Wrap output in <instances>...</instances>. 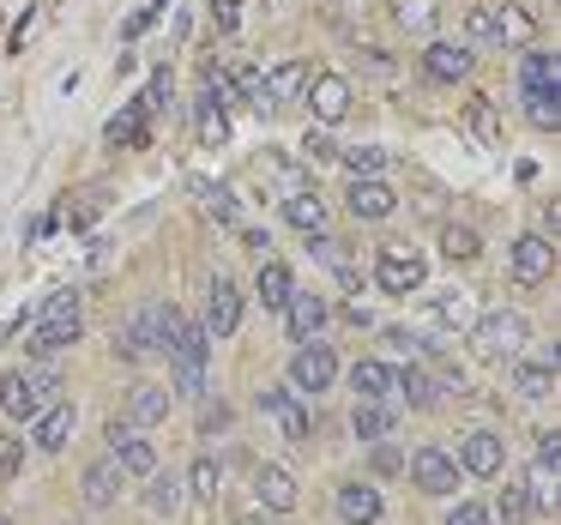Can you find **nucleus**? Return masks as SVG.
I'll return each mask as SVG.
<instances>
[{"label":"nucleus","mask_w":561,"mask_h":525,"mask_svg":"<svg viewBox=\"0 0 561 525\" xmlns=\"http://www.w3.org/2000/svg\"><path fill=\"white\" fill-rule=\"evenodd\" d=\"M175 327H182V308H175V303H146V308H134V320L115 332V356H127V363L170 356Z\"/></svg>","instance_id":"obj_1"},{"label":"nucleus","mask_w":561,"mask_h":525,"mask_svg":"<svg viewBox=\"0 0 561 525\" xmlns=\"http://www.w3.org/2000/svg\"><path fill=\"white\" fill-rule=\"evenodd\" d=\"M55 399H61V375L55 368H13V375L0 380V411L13 416V423H37Z\"/></svg>","instance_id":"obj_2"},{"label":"nucleus","mask_w":561,"mask_h":525,"mask_svg":"<svg viewBox=\"0 0 561 525\" xmlns=\"http://www.w3.org/2000/svg\"><path fill=\"white\" fill-rule=\"evenodd\" d=\"M206 363H211V332L199 320H182L170 339V368H175V392L182 399H199L206 392Z\"/></svg>","instance_id":"obj_3"},{"label":"nucleus","mask_w":561,"mask_h":525,"mask_svg":"<svg viewBox=\"0 0 561 525\" xmlns=\"http://www.w3.org/2000/svg\"><path fill=\"white\" fill-rule=\"evenodd\" d=\"M471 339L483 356H495V363H513V356H525V344H531V320L513 315V308H495V315H477L471 320Z\"/></svg>","instance_id":"obj_4"},{"label":"nucleus","mask_w":561,"mask_h":525,"mask_svg":"<svg viewBox=\"0 0 561 525\" xmlns=\"http://www.w3.org/2000/svg\"><path fill=\"white\" fill-rule=\"evenodd\" d=\"M423 278H428V260L416 254V248H404V242H387L375 254V284L387 296H411V290H423Z\"/></svg>","instance_id":"obj_5"},{"label":"nucleus","mask_w":561,"mask_h":525,"mask_svg":"<svg viewBox=\"0 0 561 525\" xmlns=\"http://www.w3.org/2000/svg\"><path fill=\"white\" fill-rule=\"evenodd\" d=\"M404 471H411V483L423 489V495H453V489H459V459H447L440 447H416L411 459H404Z\"/></svg>","instance_id":"obj_6"},{"label":"nucleus","mask_w":561,"mask_h":525,"mask_svg":"<svg viewBox=\"0 0 561 525\" xmlns=\"http://www.w3.org/2000/svg\"><path fill=\"white\" fill-rule=\"evenodd\" d=\"M471 67H477V49H471V43L428 37V49H423V73L435 79V85H459V79H471Z\"/></svg>","instance_id":"obj_7"},{"label":"nucleus","mask_w":561,"mask_h":525,"mask_svg":"<svg viewBox=\"0 0 561 525\" xmlns=\"http://www.w3.org/2000/svg\"><path fill=\"white\" fill-rule=\"evenodd\" d=\"M339 380V356L327 344H296L290 356V392H327Z\"/></svg>","instance_id":"obj_8"},{"label":"nucleus","mask_w":561,"mask_h":525,"mask_svg":"<svg viewBox=\"0 0 561 525\" xmlns=\"http://www.w3.org/2000/svg\"><path fill=\"white\" fill-rule=\"evenodd\" d=\"M110 459L122 465V477H151L158 471V447H151L146 435H134V423H122V416L110 423Z\"/></svg>","instance_id":"obj_9"},{"label":"nucleus","mask_w":561,"mask_h":525,"mask_svg":"<svg viewBox=\"0 0 561 525\" xmlns=\"http://www.w3.org/2000/svg\"><path fill=\"white\" fill-rule=\"evenodd\" d=\"M308 110H314V122L320 127H339L344 115H351V79H339V73H308Z\"/></svg>","instance_id":"obj_10"},{"label":"nucleus","mask_w":561,"mask_h":525,"mask_svg":"<svg viewBox=\"0 0 561 525\" xmlns=\"http://www.w3.org/2000/svg\"><path fill=\"white\" fill-rule=\"evenodd\" d=\"M199 327L211 332V339H236V327H242V290H236L230 278H211L206 290V320Z\"/></svg>","instance_id":"obj_11"},{"label":"nucleus","mask_w":561,"mask_h":525,"mask_svg":"<svg viewBox=\"0 0 561 525\" xmlns=\"http://www.w3.org/2000/svg\"><path fill=\"white\" fill-rule=\"evenodd\" d=\"M260 411H266L272 423H278V435H284V441H308V435H314V423H308V411L296 404V392H290V387H260Z\"/></svg>","instance_id":"obj_12"},{"label":"nucleus","mask_w":561,"mask_h":525,"mask_svg":"<svg viewBox=\"0 0 561 525\" xmlns=\"http://www.w3.org/2000/svg\"><path fill=\"white\" fill-rule=\"evenodd\" d=\"M73 344H79V315H49V320H37V327H31L25 351L37 356V363H55V356L73 351Z\"/></svg>","instance_id":"obj_13"},{"label":"nucleus","mask_w":561,"mask_h":525,"mask_svg":"<svg viewBox=\"0 0 561 525\" xmlns=\"http://www.w3.org/2000/svg\"><path fill=\"white\" fill-rule=\"evenodd\" d=\"M344 206H351V218L380 224V218H392V212H399V194H392V187L380 182V175H356L351 194H344Z\"/></svg>","instance_id":"obj_14"},{"label":"nucleus","mask_w":561,"mask_h":525,"mask_svg":"<svg viewBox=\"0 0 561 525\" xmlns=\"http://www.w3.org/2000/svg\"><path fill=\"white\" fill-rule=\"evenodd\" d=\"M519 110L537 134H556L561 122V79H537V85H519Z\"/></svg>","instance_id":"obj_15"},{"label":"nucleus","mask_w":561,"mask_h":525,"mask_svg":"<svg viewBox=\"0 0 561 525\" xmlns=\"http://www.w3.org/2000/svg\"><path fill=\"white\" fill-rule=\"evenodd\" d=\"M549 272H556V242H549V236H519V242H513V278L543 284Z\"/></svg>","instance_id":"obj_16"},{"label":"nucleus","mask_w":561,"mask_h":525,"mask_svg":"<svg viewBox=\"0 0 561 525\" xmlns=\"http://www.w3.org/2000/svg\"><path fill=\"white\" fill-rule=\"evenodd\" d=\"M284 320H290V339H296V344H314L320 327H327V296L290 290V303H284Z\"/></svg>","instance_id":"obj_17"},{"label":"nucleus","mask_w":561,"mask_h":525,"mask_svg":"<svg viewBox=\"0 0 561 525\" xmlns=\"http://www.w3.org/2000/svg\"><path fill=\"white\" fill-rule=\"evenodd\" d=\"M459 465L471 477H495L501 465H507V441L489 435V429H471V435H465V447H459Z\"/></svg>","instance_id":"obj_18"},{"label":"nucleus","mask_w":561,"mask_h":525,"mask_svg":"<svg viewBox=\"0 0 561 525\" xmlns=\"http://www.w3.org/2000/svg\"><path fill=\"white\" fill-rule=\"evenodd\" d=\"M308 85V61H284V67H272V73H260V110H278V103H290L296 91Z\"/></svg>","instance_id":"obj_19"},{"label":"nucleus","mask_w":561,"mask_h":525,"mask_svg":"<svg viewBox=\"0 0 561 525\" xmlns=\"http://www.w3.org/2000/svg\"><path fill=\"white\" fill-rule=\"evenodd\" d=\"M290 290H296L290 266H284V260H260V278H254V296H260V308H266V315H284V303H290Z\"/></svg>","instance_id":"obj_20"},{"label":"nucleus","mask_w":561,"mask_h":525,"mask_svg":"<svg viewBox=\"0 0 561 525\" xmlns=\"http://www.w3.org/2000/svg\"><path fill=\"white\" fill-rule=\"evenodd\" d=\"M339 520L344 525H375L380 520V489L375 483H339Z\"/></svg>","instance_id":"obj_21"},{"label":"nucleus","mask_w":561,"mask_h":525,"mask_svg":"<svg viewBox=\"0 0 561 525\" xmlns=\"http://www.w3.org/2000/svg\"><path fill=\"white\" fill-rule=\"evenodd\" d=\"M254 495L266 501L272 513H290L296 507V477L284 471V465H260V471H254Z\"/></svg>","instance_id":"obj_22"},{"label":"nucleus","mask_w":561,"mask_h":525,"mask_svg":"<svg viewBox=\"0 0 561 525\" xmlns=\"http://www.w3.org/2000/svg\"><path fill=\"white\" fill-rule=\"evenodd\" d=\"M489 25H495V43H531L537 37V19L525 13V7H513V0H495V7H489Z\"/></svg>","instance_id":"obj_23"},{"label":"nucleus","mask_w":561,"mask_h":525,"mask_svg":"<svg viewBox=\"0 0 561 525\" xmlns=\"http://www.w3.org/2000/svg\"><path fill=\"white\" fill-rule=\"evenodd\" d=\"M73 423H79V411H73V404L55 399L49 411L37 416V435H31V441H37L43 453H61V447H67V435H73Z\"/></svg>","instance_id":"obj_24"},{"label":"nucleus","mask_w":561,"mask_h":525,"mask_svg":"<svg viewBox=\"0 0 561 525\" xmlns=\"http://www.w3.org/2000/svg\"><path fill=\"white\" fill-rule=\"evenodd\" d=\"M79 495H85V507H110L115 495H122V465L115 459H98L85 471V483H79Z\"/></svg>","instance_id":"obj_25"},{"label":"nucleus","mask_w":561,"mask_h":525,"mask_svg":"<svg viewBox=\"0 0 561 525\" xmlns=\"http://www.w3.org/2000/svg\"><path fill=\"white\" fill-rule=\"evenodd\" d=\"M351 387H356V399H375V404H387L392 392H399V387H392V368H387V363H375V356L351 368Z\"/></svg>","instance_id":"obj_26"},{"label":"nucleus","mask_w":561,"mask_h":525,"mask_svg":"<svg viewBox=\"0 0 561 525\" xmlns=\"http://www.w3.org/2000/svg\"><path fill=\"white\" fill-rule=\"evenodd\" d=\"M351 429H356L363 441H387L392 429H399V411H392V404H375V399H356Z\"/></svg>","instance_id":"obj_27"},{"label":"nucleus","mask_w":561,"mask_h":525,"mask_svg":"<svg viewBox=\"0 0 561 525\" xmlns=\"http://www.w3.org/2000/svg\"><path fill=\"white\" fill-rule=\"evenodd\" d=\"M170 416V387H134V399H127V423L134 429H151Z\"/></svg>","instance_id":"obj_28"},{"label":"nucleus","mask_w":561,"mask_h":525,"mask_svg":"<svg viewBox=\"0 0 561 525\" xmlns=\"http://www.w3.org/2000/svg\"><path fill=\"white\" fill-rule=\"evenodd\" d=\"M392 19L416 37H435L440 31V0H392Z\"/></svg>","instance_id":"obj_29"},{"label":"nucleus","mask_w":561,"mask_h":525,"mask_svg":"<svg viewBox=\"0 0 561 525\" xmlns=\"http://www.w3.org/2000/svg\"><path fill=\"white\" fill-rule=\"evenodd\" d=\"M284 218L302 236H314V230H327V199L320 194H284Z\"/></svg>","instance_id":"obj_30"},{"label":"nucleus","mask_w":561,"mask_h":525,"mask_svg":"<svg viewBox=\"0 0 561 525\" xmlns=\"http://www.w3.org/2000/svg\"><path fill=\"white\" fill-rule=\"evenodd\" d=\"M513 387H519L525 399H549V392H556V363H519V356H513Z\"/></svg>","instance_id":"obj_31"},{"label":"nucleus","mask_w":561,"mask_h":525,"mask_svg":"<svg viewBox=\"0 0 561 525\" xmlns=\"http://www.w3.org/2000/svg\"><path fill=\"white\" fill-rule=\"evenodd\" d=\"M146 134H151V110H146V103H127V110L110 122V146H139Z\"/></svg>","instance_id":"obj_32"},{"label":"nucleus","mask_w":561,"mask_h":525,"mask_svg":"<svg viewBox=\"0 0 561 525\" xmlns=\"http://www.w3.org/2000/svg\"><path fill=\"white\" fill-rule=\"evenodd\" d=\"M465 127H471L477 146H501V115H495V103H489V98L465 103Z\"/></svg>","instance_id":"obj_33"},{"label":"nucleus","mask_w":561,"mask_h":525,"mask_svg":"<svg viewBox=\"0 0 561 525\" xmlns=\"http://www.w3.org/2000/svg\"><path fill=\"white\" fill-rule=\"evenodd\" d=\"M392 387H399V392H404V399H411V404H416V411H428V404H435V399H440V392H435V380H428V375H423V368H392Z\"/></svg>","instance_id":"obj_34"},{"label":"nucleus","mask_w":561,"mask_h":525,"mask_svg":"<svg viewBox=\"0 0 561 525\" xmlns=\"http://www.w3.org/2000/svg\"><path fill=\"white\" fill-rule=\"evenodd\" d=\"M339 163H344V170H351V175H387V151H380V146H339Z\"/></svg>","instance_id":"obj_35"},{"label":"nucleus","mask_w":561,"mask_h":525,"mask_svg":"<svg viewBox=\"0 0 561 525\" xmlns=\"http://www.w3.org/2000/svg\"><path fill=\"white\" fill-rule=\"evenodd\" d=\"M194 194H199V206H206L218 224H236V218H242V206H236L230 187H218V182H194Z\"/></svg>","instance_id":"obj_36"},{"label":"nucleus","mask_w":561,"mask_h":525,"mask_svg":"<svg viewBox=\"0 0 561 525\" xmlns=\"http://www.w3.org/2000/svg\"><path fill=\"white\" fill-rule=\"evenodd\" d=\"M537 79H561V67H556L549 49H525L519 55V85H537Z\"/></svg>","instance_id":"obj_37"},{"label":"nucleus","mask_w":561,"mask_h":525,"mask_svg":"<svg viewBox=\"0 0 561 525\" xmlns=\"http://www.w3.org/2000/svg\"><path fill=\"white\" fill-rule=\"evenodd\" d=\"M230 139V122H224V110L211 98H199V146H224Z\"/></svg>","instance_id":"obj_38"},{"label":"nucleus","mask_w":561,"mask_h":525,"mask_svg":"<svg viewBox=\"0 0 561 525\" xmlns=\"http://www.w3.org/2000/svg\"><path fill=\"white\" fill-rule=\"evenodd\" d=\"M525 489V501H531V507H556V465H537V471H531V483H519Z\"/></svg>","instance_id":"obj_39"},{"label":"nucleus","mask_w":561,"mask_h":525,"mask_svg":"<svg viewBox=\"0 0 561 525\" xmlns=\"http://www.w3.org/2000/svg\"><path fill=\"white\" fill-rule=\"evenodd\" d=\"M440 254H447V260H477V230L447 224V230H440Z\"/></svg>","instance_id":"obj_40"},{"label":"nucleus","mask_w":561,"mask_h":525,"mask_svg":"<svg viewBox=\"0 0 561 525\" xmlns=\"http://www.w3.org/2000/svg\"><path fill=\"white\" fill-rule=\"evenodd\" d=\"M495 513H501V525H525V520H531V501H525V489L507 483V489H501V501H495Z\"/></svg>","instance_id":"obj_41"},{"label":"nucleus","mask_w":561,"mask_h":525,"mask_svg":"<svg viewBox=\"0 0 561 525\" xmlns=\"http://www.w3.org/2000/svg\"><path fill=\"white\" fill-rule=\"evenodd\" d=\"M146 507L158 513V520H163V513H175V507H182V483H175V477H163V483H151V489H146Z\"/></svg>","instance_id":"obj_42"},{"label":"nucleus","mask_w":561,"mask_h":525,"mask_svg":"<svg viewBox=\"0 0 561 525\" xmlns=\"http://www.w3.org/2000/svg\"><path fill=\"white\" fill-rule=\"evenodd\" d=\"M187 489H194L199 501L218 495V459H194V471H187Z\"/></svg>","instance_id":"obj_43"},{"label":"nucleus","mask_w":561,"mask_h":525,"mask_svg":"<svg viewBox=\"0 0 561 525\" xmlns=\"http://www.w3.org/2000/svg\"><path fill=\"white\" fill-rule=\"evenodd\" d=\"M465 43H495V25H489V7H471V13H465Z\"/></svg>","instance_id":"obj_44"},{"label":"nucleus","mask_w":561,"mask_h":525,"mask_svg":"<svg viewBox=\"0 0 561 525\" xmlns=\"http://www.w3.org/2000/svg\"><path fill=\"white\" fill-rule=\"evenodd\" d=\"M25 465V435H0V477H19Z\"/></svg>","instance_id":"obj_45"},{"label":"nucleus","mask_w":561,"mask_h":525,"mask_svg":"<svg viewBox=\"0 0 561 525\" xmlns=\"http://www.w3.org/2000/svg\"><path fill=\"white\" fill-rule=\"evenodd\" d=\"M435 315L447 320V327H471V303H465V296H440Z\"/></svg>","instance_id":"obj_46"},{"label":"nucleus","mask_w":561,"mask_h":525,"mask_svg":"<svg viewBox=\"0 0 561 525\" xmlns=\"http://www.w3.org/2000/svg\"><path fill=\"white\" fill-rule=\"evenodd\" d=\"M302 158H308V163H339V146H332L327 134H308V139H302Z\"/></svg>","instance_id":"obj_47"},{"label":"nucleus","mask_w":561,"mask_h":525,"mask_svg":"<svg viewBox=\"0 0 561 525\" xmlns=\"http://www.w3.org/2000/svg\"><path fill=\"white\" fill-rule=\"evenodd\" d=\"M98 212H103V194H85L79 206H67V224H73V230H85V224L98 218Z\"/></svg>","instance_id":"obj_48"},{"label":"nucleus","mask_w":561,"mask_h":525,"mask_svg":"<svg viewBox=\"0 0 561 525\" xmlns=\"http://www.w3.org/2000/svg\"><path fill=\"white\" fill-rule=\"evenodd\" d=\"M447 525H489V507L483 501H459V507L447 513Z\"/></svg>","instance_id":"obj_49"},{"label":"nucleus","mask_w":561,"mask_h":525,"mask_svg":"<svg viewBox=\"0 0 561 525\" xmlns=\"http://www.w3.org/2000/svg\"><path fill=\"white\" fill-rule=\"evenodd\" d=\"M392 471H404V453L399 447H380V441H375V477H392Z\"/></svg>","instance_id":"obj_50"},{"label":"nucleus","mask_w":561,"mask_h":525,"mask_svg":"<svg viewBox=\"0 0 561 525\" xmlns=\"http://www.w3.org/2000/svg\"><path fill=\"white\" fill-rule=\"evenodd\" d=\"M211 19H218V31H236V19H242V0H211Z\"/></svg>","instance_id":"obj_51"},{"label":"nucleus","mask_w":561,"mask_h":525,"mask_svg":"<svg viewBox=\"0 0 561 525\" xmlns=\"http://www.w3.org/2000/svg\"><path fill=\"white\" fill-rule=\"evenodd\" d=\"M537 465H556V471H561V441H556V435L537 441Z\"/></svg>","instance_id":"obj_52"},{"label":"nucleus","mask_w":561,"mask_h":525,"mask_svg":"<svg viewBox=\"0 0 561 525\" xmlns=\"http://www.w3.org/2000/svg\"><path fill=\"white\" fill-rule=\"evenodd\" d=\"M199 429H206V435H218V429H230V404H218V411H206V423H199Z\"/></svg>","instance_id":"obj_53"},{"label":"nucleus","mask_w":561,"mask_h":525,"mask_svg":"<svg viewBox=\"0 0 561 525\" xmlns=\"http://www.w3.org/2000/svg\"><path fill=\"white\" fill-rule=\"evenodd\" d=\"M242 525H278V520H260V513H248V520Z\"/></svg>","instance_id":"obj_54"},{"label":"nucleus","mask_w":561,"mask_h":525,"mask_svg":"<svg viewBox=\"0 0 561 525\" xmlns=\"http://www.w3.org/2000/svg\"><path fill=\"white\" fill-rule=\"evenodd\" d=\"M0 525H13V520H0Z\"/></svg>","instance_id":"obj_55"}]
</instances>
